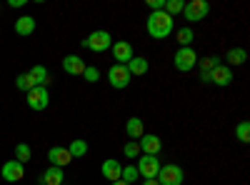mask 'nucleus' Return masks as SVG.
Masks as SVG:
<instances>
[{
  "label": "nucleus",
  "mask_w": 250,
  "mask_h": 185,
  "mask_svg": "<svg viewBox=\"0 0 250 185\" xmlns=\"http://www.w3.org/2000/svg\"><path fill=\"white\" fill-rule=\"evenodd\" d=\"M28 78H30V83H33V88H38V85H48L50 83V75H48V70H45V65H33L30 70H28Z\"/></svg>",
  "instance_id": "nucleus-16"
},
{
  "label": "nucleus",
  "mask_w": 250,
  "mask_h": 185,
  "mask_svg": "<svg viewBox=\"0 0 250 185\" xmlns=\"http://www.w3.org/2000/svg\"><path fill=\"white\" fill-rule=\"evenodd\" d=\"M235 138L243 143V145H248V143H250V123H248V120L238 123V128H235Z\"/></svg>",
  "instance_id": "nucleus-26"
},
{
  "label": "nucleus",
  "mask_w": 250,
  "mask_h": 185,
  "mask_svg": "<svg viewBox=\"0 0 250 185\" xmlns=\"http://www.w3.org/2000/svg\"><path fill=\"white\" fill-rule=\"evenodd\" d=\"M145 30H148V35H150L153 40L170 38V33H173V18H170L168 13H163V10L150 13V15H148V23H145Z\"/></svg>",
  "instance_id": "nucleus-1"
},
{
  "label": "nucleus",
  "mask_w": 250,
  "mask_h": 185,
  "mask_svg": "<svg viewBox=\"0 0 250 185\" xmlns=\"http://www.w3.org/2000/svg\"><path fill=\"white\" fill-rule=\"evenodd\" d=\"M163 5H165V0H148V8H150V13L163 10Z\"/></svg>",
  "instance_id": "nucleus-32"
},
{
  "label": "nucleus",
  "mask_w": 250,
  "mask_h": 185,
  "mask_svg": "<svg viewBox=\"0 0 250 185\" xmlns=\"http://www.w3.org/2000/svg\"><path fill=\"white\" fill-rule=\"evenodd\" d=\"M208 78H210V83H215L218 88H228L233 83V68L228 65H215L210 73H208Z\"/></svg>",
  "instance_id": "nucleus-11"
},
{
  "label": "nucleus",
  "mask_w": 250,
  "mask_h": 185,
  "mask_svg": "<svg viewBox=\"0 0 250 185\" xmlns=\"http://www.w3.org/2000/svg\"><path fill=\"white\" fill-rule=\"evenodd\" d=\"M173 63H175V70L180 73H188V70H193L198 65V53L193 48H180L173 58Z\"/></svg>",
  "instance_id": "nucleus-7"
},
{
  "label": "nucleus",
  "mask_w": 250,
  "mask_h": 185,
  "mask_svg": "<svg viewBox=\"0 0 250 185\" xmlns=\"http://www.w3.org/2000/svg\"><path fill=\"white\" fill-rule=\"evenodd\" d=\"M155 180H158L160 185H183L185 173H183L180 165H175V163H168V165H160Z\"/></svg>",
  "instance_id": "nucleus-4"
},
{
  "label": "nucleus",
  "mask_w": 250,
  "mask_h": 185,
  "mask_svg": "<svg viewBox=\"0 0 250 185\" xmlns=\"http://www.w3.org/2000/svg\"><path fill=\"white\" fill-rule=\"evenodd\" d=\"M130 73H128V68H125V65H113L110 70H108V83L115 88V90H125V88H128L130 85Z\"/></svg>",
  "instance_id": "nucleus-8"
},
{
  "label": "nucleus",
  "mask_w": 250,
  "mask_h": 185,
  "mask_svg": "<svg viewBox=\"0 0 250 185\" xmlns=\"http://www.w3.org/2000/svg\"><path fill=\"white\" fill-rule=\"evenodd\" d=\"M198 65H200V73H210L215 65H220V58L218 55H208V58H198Z\"/></svg>",
  "instance_id": "nucleus-23"
},
{
  "label": "nucleus",
  "mask_w": 250,
  "mask_h": 185,
  "mask_svg": "<svg viewBox=\"0 0 250 185\" xmlns=\"http://www.w3.org/2000/svg\"><path fill=\"white\" fill-rule=\"evenodd\" d=\"M125 68H128V73H130V78H133V75H145L150 65H148V60H145V58L135 55V58H133V60H130V63L125 65Z\"/></svg>",
  "instance_id": "nucleus-20"
},
{
  "label": "nucleus",
  "mask_w": 250,
  "mask_h": 185,
  "mask_svg": "<svg viewBox=\"0 0 250 185\" xmlns=\"http://www.w3.org/2000/svg\"><path fill=\"white\" fill-rule=\"evenodd\" d=\"M62 185H68V183H62Z\"/></svg>",
  "instance_id": "nucleus-36"
},
{
  "label": "nucleus",
  "mask_w": 250,
  "mask_h": 185,
  "mask_svg": "<svg viewBox=\"0 0 250 185\" xmlns=\"http://www.w3.org/2000/svg\"><path fill=\"white\" fill-rule=\"evenodd\" d=\"M25 100H28V108H30V110L40 113V110H45V108L50 105V93H48V88H43V85H38V88L28 90Z\"/></svg>",
  "instance_id": "nucleus-5"
},
{
  "label": "nucleus",
  "mask_w": 250,
  "mask_h": 185,
  "mask_svg": "<svg viewBox=\"0 0 250 185\" xmlns=\"http://www.w3.org/2000/svg\"><path fill=\"white\" fill-rule=\"evenodd\" d=\"M62 180H65L62 168H55V165H50L43 175H40V183H43V185H62Z\"/></svg>",
  "instance_id": "nucleus-18"
},
{
  "label": "nucleus",
  "mask_w": 250,
  "mask_h": 185,
  "mask_svg": "<svg viewBox=\"0 0 250 185\" xmlns=\"http://www.w3.org/2000/svg\"><path fill=\"white\" fill-rule=\"evenodd\" d=\"M83 45H85L88 50H93V53H105L113 45V35L108 30H95V33H90L85 40H83Z\"/></svg>",
  "instance_id": "nucleus-3"
},
{
  "label": "nucleus",
  "mask_w": 250,
  "mask_h": 185,
  "mask_svg": "<svg viewBox=\"0 0 250 185\" xmlns=\"http://www.w3.org/2000/svg\"><path fill=\"white\" fill-rule=\"evenodd\" d=\"M15 88H18V90H25V93L33 90V83H30L28 73H23V75H18V78H15Z\"/></svg>",
  "instance_id": "nucleus-30"
},
{
  "label": "nucleus",
  "mask_w": 250,
  "mask_h": 185,
  "mask_svg": "<svg viewBox=\"0 0 250 185\" xmlns=\"http://www.w3.org/2000/svg\"><path fill=\"white\" fill-rule=\"evenodd\" d=\"M62 70H65L68 75H83L85 73V60H83L80 55H65L62 58Z\"/></svg>",
  "instance_id": "nucleus-14"
},
{
  "label": "nucleus",
  "mask_w": 250,
  "mask_h": 185,
  "mask_svg": "<svg viewBox=\"0 0 250 185\" xmlns=\"http://www.w3.org/2000/svg\"><path fill=\"white\" fill-rule=\"evenodd\" d=\"M123 155L125 158H130V160H138L143 153H140V145H138V140H128V143H125V145H123Z\"/></svg>",
  "instance_id": "nucleus-24"
},
{
  "label": "nucleus",
  "mask_w": 250,
  "mask_h": 185,
  "mask_svg": "<svg viewBox=\"0 0 250 185\" xmlns=\"http://www.w3.org/2000/svg\"><path fill=\"white\" fill-rule=\"evenodd\" d=\"M30 155H33V150H30L28 143H20V145L15 148V160H18V163H23V165L30 160Z\"/></svg>",
  "instance_id": "nucleus-28"
},
{
  "label": "nucleus",
  "mask_w": 250,
  "mask_h": 185,
  "mask_svg": "<svg viewBox=\"0 0 250 185\" xmlns=\"http://www.w3.org/2000/svg\"><path fill=\"white\" fill-rule=\"evenodd\" d=\"M100 173H103V178H105V180L115 183V180H120V175H123V165H120L118 160H103Z\"/></svg>",
  "instance_id": "nucleus-15"
},
{
  "label": "nucleus",
  "mask_w": 250,
  "mask_h": 185,
  "mask_svg": "<svg viewBox=\"0 0 250 185\" xmlns=\"http://www.w3.org/2000/svg\"><path fill=\"white\" fill-rule=\"evenodd\" d=\"M225 60H228L230 65H245L248 53H245L243 48H230V50H228V55H225ZM230 65H228V68H230Z\"/></svg>",
  "instance_id": "nucleus-21"
},
{
  "label": "nucleus",
  "mask_w": 250,
  "mask_h": 185,
  "mask_svg": "<svg viewBox=\"0 0 250 185\" xmlns=\"http://www.w3.org/2000/svg\"><path fill=\"white\" fill-rule=\"evenodd\" d=\"M138 178H140V173H138V168H135V165H125V168H123V175H120V180H123V183L133 185Z\"/></svg>",
  "instance_id": "nucleus-29"
},
{
  "label": "nucleus",
  "mask_w": 250,
  "mask_h": 185,
  "mask_svg": "<svg viewBox=\"0 0 250 185\" xmlns=\"http://www.w3.org/2000/svg\"><path fill=\"white\" fill-rule=\"evenodd\" d=\"M138 173L143 180H155L158 178V170H160V160L155 155H140L138 158Z\"/></svg>",
  "instance_id": "nucleus-6"
},
{
  "label": "nucleus",
  "mask_w": 250,
  "mask_h": 185,
  "mask_svg": "<svg viewBox=\"0 0 250 185\" xmlns=\"http://www.w3.org/2000/svg\"><path fill=\"white\" fill-rule=\"evenodd\" d=\"M208 13H210V3L208 0H188L183 8V15L188 23H200V20L208 18Z\"/></svg>",
  "instance_id": "nucleus-2"
},
{
  "label": "nucleus",
  "mask_w": 250,
  "mask_h": 185,
  "mask_svg": "<svg viewBox=\"0 0 250 185\" xmlns=\"http://www.w3.org/2000/svg\"><path fill=\"white\" fill-rule=\"evenodd\" d=\"M175 38H178L180 48H190V43L195 40V33H193V28H180V30L175 33Z\"/></svg>",
  "instance_id": "nucleus-22"
},
{
  "label": "nucleus",
  "mask_w": 250,
  "mask_h": 185,
  "mask_svg": "<svg viewBox=\"0 0 250 185\" xmlns=\"http://www.w3.org/2000/svg\"><path fill=\"white\" fill-rule=\"evenodd\" d=\"M138 145H140V153H143V155H155V158H158V153L163 150V140H160L158 135L145 133V135L138 140Z\"/></svg>",
  "instance_id": "nucleus-13"
},
{
  "label": "nucleus",
  "mask_w": 250,
  "mask_h": 185,
  "mask_svg": "<svg viewBox=\"0 0 250 185\" xmlns=\"http://www.w3.org/2000/svg\"><path fill=\"white\" fill-rule=\"evenodd\" d=\"M110 50H113V58H115V63H118V65H128L130 60L135 58L133 45L128 43V40H115V43L110 45Z\"/></svg>",
  "instance_id": "nucleus-9"
},
{
  "label": "nucleus",
  "mask_w": 250,
  "mask_h": 185,
  "mask_svg": "<svg viewBox=\"0 0 250 185\" xmlns=\"http://www.w3.org/2000/svg\"><path fill=\"white\" fill-rule=\"evenodd\" d=\"M48 160H50V165H55V168H65V165H70V163H73V155H70L68 148L53 145V148L48 150Z\"/></svg>",
  "instance_id": "nucleus-12"
},
{
  "label": "nucleus",
  "mask_w": 250,
  "mask_h": 185,
  "mask_svg": "<svg viewBox=\"0 0 250 185\" xmlns=\"http://www.w3.org/2000/svg\"><path fill=\"white\" fill-rule=\"evenodd\" d=\"M110 185H128V183H123V180H115V183H110Z\"/></svg>",
  "instance_id": "nucleus-35"
},
{
  "label": "nucleus",
  "mask_w": 250,
  "mask_h": 185,
  "mask_svg": "<svg viewBox=\"0 0 250 185\" xmlns=\"http://www.w3.org/2000/svg\"><path fill=\"white\" fill-rule=\"evenodd\" d=\"M0 175L8 183H20L25 178V165L18 160H8V163H3V168H0Z\"/></svg>",
  "instance_id": "nucleus-10"
},
{
  "label": "nucleus",
  "mask_w": 250,
  "mask_h": 185,
  "mask_svg": "<svg viewBox=\"0 0 250 185\" xmlns=\"http://www.w3.org/2000/svg\"><path fill=\"white\" fill-rule=\"evenodd\" d=\"M125 133H128L130 140H140L145 135V125H143V120L140 118H130L128 123H125Z\"/></svg>",
  "instance_id": "nucleus-19"
},
{
  "label": "nucleus",
  "mask_w": 250,
  "mask_h": 185,
  "mask_svg": "<svg viewBox=\"0 0 250 185\" xmlns=\"http://www.w3.org/2000/svg\"><path fill=\"white\" fill-rule=\"evenodd\" d=\"M68 150H70L73 160H75V158H83V155L88 153V143H85V140H73L70 145H68Z\"/></svg>",
  "instance_id": "nucleus-25"
},
{
  "label": "nucleus",
  "mask_w": 250,
  "mask_h": 185,
  "mask_svg": "<svg viewBox=\"0 0 250 185\" xmlns=\"http://www.w3.org/2000/svg\"><path fill=\"white\" fill-rule=\"evenodd\" d=\"M83 78H85L88 83H98V80H100V70L93 68V65H85V73H83Z\"/></svg>",
  "instance_id": "nucleus-31"
},
{
  "label": "nucleus",
  "mask_w": 250,
  "mask_h": 185,
  "mask_svg": "<svg viewBox=\"0 0 250 185\" xmlns=\"http://www.w3.org/2000/svg\"><path fill=\"white\" fill-rule=\"evenodd\" d=\"M183 8H185V3H183V0H165V5H163V13H168V15L173 18V15L183 13Z\"/></svg>",
  "instance_id": "nucleus-27"
},
{
  "label": "nucleus",
  "mask_w": 250,
  "mask_h": 185,
  "mask_svg": "<svg viewBox=\"0 0 250 185\" xmlns=\"http://www.w3.org/2000/svg\"><path fill=\"white\" fill-rule=\"evenodd\" d=\"M25 0H10V8H23Z\"/></svg>",
  "instance_id": "nucleus-33"
},
{
  "label": "nucleus",
  "mask_w": 250,
  "mask_h": 185,
  "mask_svg": "<svg viewBox=\"0 0 250 185\" xmlns=\"http://www.w3.org/2000/svg\"><path fill=\"white\" fill-rule=\"evenodd\" d=\"M143 185H160L158 180H143Z\"/></svg>",
  "instance_id": "nucleus-34"
},
{
  "label": "nucleus",
  "mask_w": 250,
  "mask_h": 185,
  "mask_svg": "<svg viewBox=\"0 0 250 185\" xmlns=\"http://www.w3.org/2000/svg\"><path fill=\"white\" fill-rule=\"evenodd\" d=\"M15 33L23 35V38L33 35V33H35V18H33V15H20V18L15 20Z\"/></svg>",
  "instance_id": "nucleus-17"
}]
</instances>
